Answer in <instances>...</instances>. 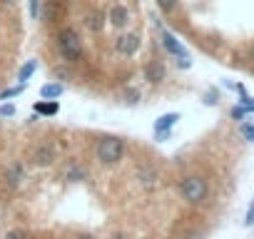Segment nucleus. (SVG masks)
<instances>
[{"mask_svg": "<svg viewBox=\"0 0 254 239\" xmlns=\"http://www.w3.org/2000/svg\"><path fill=\"white\" fill-rule=\"evenodd\" d=\"M58 53L67 60V62H77L82 55V38L75 28H63L58 33Z\"/></svg>", "mask_w": 254, "mask_h": 239, "instance_id": "f257e3e1", "label": "nucleus"}, {"mask_svg": "<svg viewBox=\"0 0 254 239\" xmlns=\"http://www.w3.org/2000/svg\"><path fill=\"white\" fill-rule=\"evenodd\" d=\"M180 192H182V197H185L190 204H199V202H204L207 194H209V182H207L204 177H199V175H190V177H185V179L180 182Z\"/></svg>", "mask_w": 254, "mask_h": 239, "instance_id": "f03ea898", "label": "nucleus"}, {"mask_svg": "<svg viewBox=\"0 0 254 239\" xmlns=\"http://www.w3.org/2000/svg\"><path fill=\"white\" fill-rule=\"evenodd\" d=\"M122 155H125V142L120 137L107 135V137H102L97 142V160L102 165H115V162L122 160Z\"/></svg>", "mask_w": 254, "mask_h": 239, "instance_id": "7ed1b4c3", "label": "nucleus"}, {"mask_svg": "<svg viewBox=\"0 0 254 239\" xmlns=\"http://www.w3.org/2000/svg\"><path fill=\"white\" fill-rule=\"evenodd\" d=\"M30 162L35 165V167H50L53 162H55V157H58V150H55V145H50V142H40V145H35L33 150H30Z\"/></svg>", "mask_w": 254, "mask_h": 239, "instance_id": "20e7f679", "label": "nucleus"}, {"mask_svg": "<svg viewBox=\"0 0 254 239\" xmlns=\"http://www.w3.org/2000/svg\"><path fill=\"white\" fill-rule=\"evenodd\" d=\"M115 50L125 58H132L137 50H140V35L137 33H125V35H117L115 40Z\"/></svg>", "mask_w": 254, "mask_h": 239, "instance_id": "39448f33", "label": "nucleus"}, {"mask_svg": "<svg viewBox=\"0 0 254 239\" xmlns=\"http://www.w3.org/2000/svg\"><path fill=\"white\" fill-rule=\"evenodd\" d=\"M160 38H162V48H165L170 55H175V58H180V60H187V58H190V55H187V50L182 48V43H180L172 33L160 30Z\"/></svg>", "mask_w": 254, "mask_h": 239, "instance_id": "423d86ee", "label": "nucleus"}, {"mask_svg": "<svg viewBox=\"0 0 254 239\" xmlns=\"http://www.w3.org/2000/svg\"><path fill=\"white\" fill-rule=\"evenodd\" d=\"M177 120H180V115L177 112H167V115H162L157 122H155V135H157V140H167L170 137V130L177 125Z\"/></svg>", "mask_w": 254, "mask_h": 239, "instance_id": "0eeeda50", "label": "nucleus"}, {"mask_svg": "<svg viewBox=\"0 0 254 239\" xmlns=\"http://www.w3.org/2000/svg\"><path fill=\"white\" fill-rule=\"evenodd\" d=\"M107 23H110L112 28H125L127 23H130V10H127L122 3L112 5L110 13H107Z\"/></svg>", "mask_w": 254, "mask_h": 239, "instance_id": "6e6552de", "label": "nucleus"}, {"mask_svg": "<svg viewBox=\"0 0 254 239\" xmlns=\"http://www.w3.org/2000/svg\"><path fill=\"white\" fill-rule=\"evenodd\" d=\"M165 75H167V70H165V65L160 62V60H152L147 67H145V80L147 82H162L165 80Z\"/></svg>", "mask_w": 254, "mask_h": 239, "instance_id": "1a4fd4ad", "label": "nucleus"}, {"mask_svg": "<svg viewBox=\"0 0 254 239\" xmlns=\"http://www.w3.org/2000/svg\"><path fill=\"white\" fill-rule=\"evenodd\" d=\"M105 20H107V15H105L102 10H92V13H87L85 25H87L90 33H100V30L105 28Z\"/></svg>", "mask_w": 254, "mask_h": 239, "instance_id": "9d476101", "label": "nucleus"}, {"mask_svg": "<svg viewBox=\"0 0 254 239\" xmlns=\"http://www.w3.org/2000/svg\"><path fill=\"white\" fill-rule=\"evenodd\" d=\"M40 15H43V20H45V23H55V20L63 15V8H60V3H58V0H48Z\"/></svg>", "mask_w": 254, "mask_h": 239, "instance_id": "9b49d317", "label": "nucleus"}, {"mask_svg": "<svg viewBox=\"0 0 254 239\" xmlns=\"http://www.w3.org/2000/svg\"><path fill=\"white\" fill-rule=\"evenodd\" d=\"M63 92H65V87H63L60 82H50V85H43L40 97H43V100H58Z\"/></svg>", "mask_w": 254, "mask_h": 239, "instance_id": "f8f14e48", "label": "nucleus"}, {"mask_svg": "<svg viewBox=\"0 0 254 239\" xmlns=\"http://www.w3.org/2000/svg\"><path fill=\"white\" fill-rule=\"evenodd\" d=\"M23 177H25V172H23V165H10L8 167V172H5V179H8V184H13V187H18L20 182H23Z\"/></svg>", "mask_w": 254, "mask_h": 239, "instance_id": "ddd939ff", "label": "nucleus"}, {"mask_svg": "<svg viewBox=\"0 0 254 239\" xmlns=\"http://www.w3.org/2000/svg\"><path fill=\"white\" fill-rule=\"evenodd\" d=\"M58 110H60V105H58L55 100H50V102H35V112H38V115L50 117V115H58Z\"/></svg>", "mask_w": 254, "mask_h": 239, "instance_id": "4468645a", "label": "nucleus"}, {"mask_svg": "<svg viewBox=\"0 0 254 239\" xmlns=\"http://www.w3.org/2000/svg\"><path fill=\"white\" fill-rule=\"evenodd\" d=\"M38 70V60H30V62H25L23 67H20V72H18V80L20 82H28L30 80V75Z\"/></svg>", "mask_w": 254, "mask_h": 239, "instance_id": "2eb2a0df", "label": "nucleus"}, {"mask_svg": "<svg viewBox=\"0 0 254 239\" xmlns=\"http://www.w3.org/2000/svg\"><path fill=\"white\" fill-rule=\"evenodd\" d=\"M137 177L142 179V184H145V187H152V184H155V179H157V175H155L152 170H140V172H137Z\"/></svg>", "mask_w": 254, "mask_h": 239, "instance_id": "dca6fc26", "label": "nucleus"}, {"mask_svg": "<svg viewBox=\"0 0 254 239\" xmlns=\"http://www.w3.org/2000/svg\"><path fill=\"white\" fill-rule=\"evenodd\" d=\"M85 177H87V172H85L82 167H72V170L67 172V179H70V182H80V179H85Z\"/></svg>", "mask_w": 254, "mask_h": 239, "instance_id": "f3484780", "label": "nucleus"}, {"mask_svg": "<svg viewBox=\"0 0 254 239\" xmlns=\"http://www.w3.org/2000/svg\"><path fill=\"white\" fill-rule=\"evenodd\" d=\"M25 90V82H20L18 87H10V90H3L0 92V100H8V97H15V95H20Z\"/></svg>", "mask_w": 254, "mask_h": 239, "instance_id": "a211bd4d", "label": "nucleus"}, {"mask_svg": "<svg viewBox=\"0 0 254 239\" xmlns=\"http://www.w3.org/2000/svg\"><path fill=\"white\" fill-rule=\"evenodd\" d=\"M239 132H242V137H247L249 142H254V125L242 122V125H239Z\"/></svg>", "mask_w": 254, "mask_h": 239, "instance_id": "6ab92c4d", "label": "nucleus"}, {"mask_svg": "<svg viewBox=\"0 0 254 239\" xmlns=\"http://www.w3.org/2000/svg\"><path fill=\"white\" fill-rule=\"evenodd\" d=\"M28 5H30V18L38 20L40 13H43V5H40V0H28Z\"/></svg>", "mask_w": 254, "mask_h": 239, "instance_id": "aec40b11", "label": "nucleus"}, {"mask_svg": "<svg viewBox=\"0 0 254 239\" xmlns=\"http://www.w3.org/2000/svg\"><path fill=\"white\" fill-rule=\"evenodd\" d=\"M157 5L162 8V13H175V8H177V0H157Z\"/></svg>", "mask_w": 254, "mask_h": 239, "instance_id": "412c9836", "label": "nucleus"}, {"mask_svg": "<svg viewBox=\"0 0 254 239\" xmlns=\"http://www.w3.org/2000/svg\"><path fill=\"white\" fill-rule=\"evenodd\" d=\"M125 97H127V102H130V105H135V102H140V90H127Z\"/></svg>", "mask_w": 254, "mask_h": 239, "instance_id": "4be33fe9", "label": "nucleus"}, {"mask_svg": "<svg viewBox=\"0 0 254 239\" xmlns=\"http://www.w3.org/2000/svg\"><path fill=\"white\" fill-rule=\"evenodd\" d=\"M5 239H28V232H23V229H10Z\"/></svg>", "mask_w": 254, "mask_h": 239, "instance_id": "5701e85b", "label": "nucleus"}, {"mask_svg": "<svg viewBox=\"0 0 254 239\" xmlns=\"http://www.w3.org/2000/svg\"><path fill=\"white\" fill-rule=\"evenodd\" d=\"M13 115H15L13 105H0V117H13Z\"/></svg>", "mask_w": 254, "mask_h": 239, "instance_id": "b1692460", "label": "nucleus"}, {"mask_svg": "<svg viewBox=\"0 0 254 239\" xmlns=\"http://www.w3.org/2000/svg\"><path fill=\"white\" fill-rule=\"evenodd\" d=\"M244 224H247V227L254 224V199H252V207L247 209V219H244Z\"/></svg>", "mask_w": 254, "mask_h": 239, "instance_id": "393cba45", "label": "nucleus"}, {"mask_svg": "<svg viewBox=\"0 0 254 239\" xmlns=\"http://www.w3.org/2000/svg\"><path fill=\"white\" fill-rule=\"evenodd\" d=\"M244 112H247L244 107H232V117H234V120H242V117H244Z\"/></svg>", "mask_w": 254, "mask_h": 239, "instance_id": "a878e982", "label": "nucleus"}, {"mask_svg": "<svg viewBox=\"0 0 254 239\" xmlns=\"http://www.w3.org/2000/svg\"><path fill=\"white\" fill-rule=\"evenodd\" d=\"M75 239H95V237H92V234H77Z\"/></svg>", "mask_w": 254, "mask_h": 239, "instance_id": "bb28decb", "label": "nucleus"}, {"mask_svg": "<svg viewBox=\"0 0 254 239\" xmlns=\"http://www.w3.org/2000/svg\"><path fill=\"white\" fill-rule=\"evenodd\" d=\"M3 5H15V0H3Z\"/></svg>", "mask_w": 254, "mask_h": 239, "instance_id": "cd10ccee", "label": "nucleus"}, {"mask_svg": "<svg viewBox=\"0 0 254 239\" xmlns=\"http://www.w3.org/2000/svg\"><path fill=\"white\" fill-rule=\"evenodd\" d=\"M187 239H202V237H199V234H192V237H187Z\"/></svg>", "mask_w": 254, "mask_h": 239, "instance_id": "c85d7f7f", "label": "nucleus"}, {"mask_svg": "<svg viewBox=\"0 0 254 239\" xmlns=\"http://www.w3.org/2000/svg\"><path fill=\"white\" fill-rule=\"evenodd\" d=\"M252 60H254V50H252Z\"/></svg>", "mask_w": 254, "mask_h": 239, "instance_id": "c756f323", "label": "nucleus"}]
</instances>
